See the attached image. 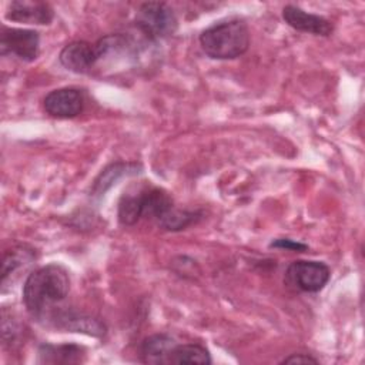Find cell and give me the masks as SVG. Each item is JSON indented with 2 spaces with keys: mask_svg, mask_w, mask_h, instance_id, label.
I'll return each instance as SVG.
<instances>
[{
  "mask_svg": "<svg viewBox=\"0 0 365 365\" xmlns=\"http://www.w3.org/2000/svg\"><path fill=\"white\" fill-rule=\"evenodd\" d=\"M70 291V277L64 267L48 264L29 274L23 285V301L27 311L43 319L56 304L64 301Z\"/></svg>",
  "mask_w": 365,
  "mask_h": 365,
  "instance_id": "obj_1",
  "label": "cell"
},
{
  "mask_svg": "<svg viewBox=\"0 0 365 365\" xmlns=\"http://www.w3.org/2000/svg\"><path fill=\"white\" fill-rule=\"evenodd\" d=\"M202 51L215 60H234L250 47V30L240 19H228L207 27L200 34Z\"/></svg>",
  "mask_w": 365,
  "mask_h": 365,
  "instance_id": "obj_2",
  "label": "cell"
},
{
  "mask_svg": "<svg viewBox=\"0 0 365 365\" xmlns=\"http://www.w3.org/2000/svg\"><path fill=\"white\" fill-rule=\"evenodd\" d=\"M135 26L141 34L154 41L174 34L178 27V20L168 4L161 1H147L137 10Z\"/></svg>",
  "mask_w": 365,
  "mask_h": 365,
  "instance_id": "obj_3",
  "label": "cell"
},
{
  "mask_svg": "<svg viewBox=\"0 0 365 365\" xmlns=\"http://www.w3.org/2000/svg\"><path fill=\"white\" fill-rule=\"evenodd\" d=\"M331 278V269L321 261H292L285 271V284L301 292H318Z\"/></svg>",
  "mask_w": 365,
  "mask_h": 365,
  "instance_id": "obj_4",
  "label": "cell"
},
{
  "mask_svg": "<svg viewBox=\"0 0 365 365\" xmlns=\"http://www.w3.org/2000/svg\"><path fill=\"white\" fill-rule=\"evenodd\" d=\"M1 54H11L23 61H33L40 53V36L36 30L3 27L0 36Z\"/></svg>",
  "mask_w": 365,
  "mask_h": 365,
  "instance_id": "obj_5",
  "label": "cell"
},
{
  "mask_svg": "<svg viewBox=\"0 0 365 365\" xmlns=\"http://www.w3.org/2000/svg\"><path fill=\"white\" fill-rule=\"evenodd\" d=\"M43 107L47 114L56 118L77 117L84 108V93L74 87L53 90L44 97Z\"/></svg>",
  "mask_w": 365,
  "mask_h": 365,
  "instance_id": "obj_6",
  "label": "cell"
},
{
  "mask_svg": "<svg viewBox=\"0 0 365 365\" xmlns=\"http://www.w3.org/2000/svg\"><path fill=\"white\" fill-rule=\"evenodd\" d=\"M43 319H48L54 324L56 328L70 331V332H81L91 336H103L106 334V325L90 315L78 314L76 311L67 309H54L47 314Z\"/></svg>",
  "mask_w": 365,
  "mask_h": 365,
  "instance_id": "obj_7",
  "label": "cell"
},
{
  "mask_svg": "<svg viewBox=\"0 0 365 365\" xmlns=\"http://www.w3.org/2000/svg\"><path fill=\"white\" fill-rule=\"evenodd\" d=\"M282 19L294 30L309 33L314 36L327 37L334 31V26L328 19L308 13L292 4H288L282 9Z\"/></svg>",
  "mask_w": 365,
  "mask_h": 365,
  "instance_id": "obj_8",
  "label": "cell"
},
{
  "mask_svg": "<svg viewBox=\"0 0 365 365\" xmlns=\"http://www.w3.org/2000/svg\"><path fill=\"white\" fill-rule=\"evenodd\" d=\"M58 60L61 66L73 73L84 74L91 71L97 64V53L94 44L83 40L71 41L60 51Z\"/></svg>",
  "mask_w": 365,
  "mask_h": 365,
  "instance_id": "obj_9",
  "label": "cell"
},
{
  "mask_svg": "<svg viewBox=\"0 0 365 365\" xmlns=\"http://www.w3.org/2000/svg\"><path fill=\"white\" fill-rule=\"evenodd\" d=\"M6 17L11 21L27 24H50L54 19V11L44 1L16 0L9 4Z\"/></svg>",
  "mask_w": 365,
  "mask_h": 365,
  "instance_id": "obj_10",
  "label": "cell"
},
{
  "mask_svg": "<svg viewBox=\"0 0 365 365\" xmlns=\"http://www.w3.org/2000/svg\"><path fill=\"white\" fill-rule=\"evenodd\" d=\"M177 346L174 338L165 334H154L145 338L140 346L141 361L144 364L170 365L173 351Z\"/></svg>",
  "mask_w": 365,
  "mask_h": 365,
  "instance_id": "obj_11",
  "label": "cell"
},
{
  "mask_svg": "<svg viewBox=\"0 0 365 365\" xmlns=\"http://www.w3.org/2000/svg\"><path fill=\"white\" fill-rule=\"evenodd\" d=\"M36 259V251L29 245H16L7 250L3 255V264H1V285L3 291H6V287L9 281H13V277L17 275L20 269L27 267Z\"/></svg>",
  "mask_w": 365,
  "mask_h": 365,
  "instance_id": "obj_12",
  "label": "cell"
},
{
  "mask_svg": "<svg viewBox=\"0 0 365 365\" xmlns=\"http://www.w3.org/2000/svg\"><path fill=\"white\" fill-rule=\"evenodd\" d=\"M84 348L76 344H43L38 348V362L41 364H78L84 361Z\"/></svg>",
  "mask_w": 365,
  "mask_h": 365,
  "instance_id": "obj_13",
  "label": "cell"
},
{
  "mask_svg": "<svg viewBox=\"0 0 365 365\" xmlns=\"http://www.w3.org/2000/svg\"><path fill=\"white\" fill-rule=\"evenodd\" d=\"M138 168H140V165L134 164V163H114V164H110L96 178V181L93 184V188H91V195H94V197L103 195L113 184H115V181H118L124 175L138 173L137 171Z\"/></svg>",
  "mask_w": 365,
  "mask_h": 365,
  "instance_id": "obj_14",
  "label": "cell"
},
{
  "mask_svg": "<svg viewBox=\"0 0 365 365\" xmlns=\"http://www.w3.org/2000/svg\"><path fill=\"white\" fill-rule=\"evenodd\" d=\"M171 364H211V355L207 348L198 344H177L173 351Z\"/></svg>",
  "mask_w": 365,
  "mask_h": 365,
  "instance_id": "obj_15",
  "label": "cell"
},
{
  "mask_svg": "<svg viewBox=\"0 0 365 365\" xmlns=\"http://www.w3.org/2000/svg\"><path fill=\"white\" fill-rule=\"evenodd\" d=\"M269 248H281V250H289V251H295V252H302L305 250H308V245L291 238H277L274 241H271Z\"/></svg>",
  "mask_w": 365,
  "mask_h": 365,
  "instance_id": "obj_16",
  "label": "cell"
},
{
  "mask_svg": "<svg viewBox=\"0 0 365 365\" xmlns=\"http://www.w3.org/2000/svg\"><path fill=\"white\" fill-rule=\"evenodd\" d=\"M281 364H318V359L307 354H294L281 361Z\"/></svg>",
  "mask_w": 365,
  "mask_h": 365,
  "instance_id": "obj_17",
  "label": "cell"
}]
</instances>
